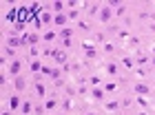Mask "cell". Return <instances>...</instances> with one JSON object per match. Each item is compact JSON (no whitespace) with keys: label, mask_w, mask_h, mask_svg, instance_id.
I'll list each match as a JSON object with an SVG mask.
<instances>
[{"label":"cell","mask_w":155,"mask_h":115,"mask_svg":"<svg viewBox=\"0 0 155 115\" xmlns=\"http://www.w3.org/2000/svg\"><path fill=\"white\" fill-rule=\"evenodd\" d=\"M33 93H36V97H40V100L49 97L47 95V84L42 80V75H33Z\"/></svg>","instance_id":"6da1fadb"},{"label":"cell","mask_w":155,"mask_h":115,"mask_svg":"<svg viewBox=\"0 0 155 115\" xmlns=\"http://www.w3.org/2000/svg\"><path fill=\"white\" fill-rule=\"evenodd\" d=\"M22 95L20 93H11L9 95V100H7V104H9V111H13V113H18L20 109H22Z\"/></svg>","instance_id":"7a4b0ae2"},{"label":"cell","mask_w":155,"mask_h":115,"mask_svg":"<svg viewBox=\"0 0 155 115\" xmlns=\"http://www.w3.org/2000/svg\"><path fill=\"white\" fill-rule=\"evenodd\" d=\"M45 25H53V13L49 11V9H45L40 13V18L36 20V29H42Z\"/></svg>","instance_id":"3957f363"},{"label":"cell","mask_w":155,"mask_h":115,"mask_svg":"<svg viewBox=\"0 0 155 115\" xmlns=\"http://www.w3.org/2000/svg\"><path fill=\"white\" fill-rule=\"evenodd\" d=\"M151 86L146 84V82H135L133 84V95H142V97H146V95H151Z\"/></svg>","instance_id":"277c9868"},{"label":"cell","mask_w":155,"mask_h":115,"mask_svg":"<svg viewBox=\"0 0 155 115\" xmlns=\"http://www.w3.org/2000/svg\"><path fill=\"white\" fill-rule=\"evenodd\" d=\"M111 18H113V9H111L109 5H102L100 13H97V20H100L102 25H109V22H111Z\"/></svg>","instance_id":"5b68a950"},{"label":"cell","mask_w":155,"mask_h":115,"mask_svg":"<svg viewBox=\"0 0 155 115\" xmlns=\"http://www.w3.org/2000/svg\"><path fill=\"white\" fill-rule=\"evenodd\" d=\"M53 27L58 29H64V27H69V16H67V11L64 13H53Z\"/></svg>","instance_id":"8992f818"},{"label":"cell","mask_w":155,"mask_h":115,"mask_svg":"<svg viewBox=\"0 0 155 115\" xmlns=\"http://www.w3.org/2000/svg\"><path fill=\"white\" fill-rule=\"evenodd\" d=\"M120 106H122L120 97H115V100H104V102H102V109H104V111H109V113H117V111H120Z\"/></svg>","instance_id":"52a82bcc"},{"label":"cell","mask_w":155,"mask_h":115,"mask_svg":"<svg viewBox=\"0 0 155 115\" xmlns=\"http://www.w3.org/2000/svg\"><path fill=\"white\" fill-rule=\"evenodd\" d=\"M9 75L11 77H18V75H22V60H11L9 62Z\"/></svg>","instance_id":"ba28073f"},{"label":"cell","mask_w":155,"mask_h":115,"mask_svg":"<svg viewBox=\"0 0 155 115\" xmlns=\"http://www.w3.org/2000/svg\"><path fill=\"white\" fill-rule=\"evenodd\" d=\"M89 95L95 100V102H104V100H107V91L102 89V86H93V89L89 91Z\"/></svg>","instance_id":"9c48e42d"},{"label":"cell","mask_w":155,"mask_h":115,"mask_svg":"<svg viewBox=\"0 0 155 115\" xmlns=\"http://www.w3.org/2000/svg\"><path fill=\"white\" fill-rule=\"evenodd\" d=\"M42 104H45V109H47V113H51V111H55L60 106V102H58V97H53V95H49V97H45L42 100Z\"/></svg>","instance_id":"30bf717a"},{"label":"cell","mask_w":155,"mask_h":115,"mask_svg":"<svg viewBox=\"0 0 155 115\" xmlns=\"http://www.w3.org/2000/svg\"><path fill=\"white\" fill-rule=\"evenodd\" d=\"M133 60H135V67H144V64H151V58L146 55L144 51H135Z\"/></svg>","instance_id":"8fae6325"},{"label":"cell","mask_w":155,"mask_h":115,"mask_svg":"<svg viewBox=\"0 0 155 115\" xmlns=\"http://www.w3.org/2000/svg\"><path fill=\"white\" fill-rule=\"evenodd\" d=\"M104 71H107V75L115 77L120 73V62H104Z\"/></svg>","instance_id":"7c38bea8"},{"label":"cell","mask_w":155,"mask_h":115,"mask_svg":"<svg viewBox=\"0 0 155 115\" xmlns=\"http://www.w3.org/2000/svg\"><path fill=\"white\" fill-rule=\"evenodd\" d=\"M55 40H58V31H55V29H47V31L42 33V42H47V44H53Z\"/></svg>","instance_id":"4fadbf2b"},{"label":"cell","mask_w":155,"mask_h":115,"mask_svg":"<svg viewBox=\"0 0 155 115\" xmlns=\"http://www.w3.org/2000/svg\"><path fill=\"white\" fill-rule=\"evenodd\" d=\"M13 89H16V93H22V91L27 89V77H25V75L13 77Z\"/></svg>","instance_id":"5bb4252c"},{"label":"cell","mask_w":155,"mask_h":115,"mask_svg":"<svg viewBox=\"0 0 155 115\" xmlns=\"http://www.w3.org/2000/svg\"><path fill=\"white\" fill-rule=\"evenodd\" d=\"M58 49L60 47H45V49H42V58H45V60H55Z\"/></svg>","instance_id":"9a60e30c"},{"label":"cell","mask_w":155,"mask_h":115,"mask_svg":"<svg viewBox=\"0 0 155 115\" xmlns=\"http://www.w3.org/2000/svg\"><path fill=\"white\" fill-rule=\"evenodd\" d=\"M120 67H122V69H135L133 55H122V58H120Z\"/></svg>","instance_id":"2e32d148"},{"label":"cell","mask_w":155,"mask_h":115,"mask_svg":"<svg viewBox=\"0 0 155 115\" xmlns=\"http://www.w3.org/2000/svg\"><path fill=\"white\" fill-rule=\"evenodd\" d=\"M58 40H73V27H64L58 31Z\"/></svg>","instance_id":"e0dca14e"},{"label":"cell","mask_w":155,"mask_h":115,"mask_svg":"<svg viewBox=\"0 0 155 115\" xmlns=\"http://www.w3.org/2000/svg\"><path fill=\"white\" fill-rule=\"evenodd\" d=\"M80 47H82V51H93V49H97V42H95L93 38H87V40L82 38Z\"/></svg>","instance_id":"ac0fdd59"},{"label":"cell","mask_w":155,"mask_h":115,"mask_svg":"<svg viewBox=\"0 0 155 115\" xmlns=\"http://www.w3.org/2000/svg\"><path fill=\"white\" fill-rule=\"evenodd\" d=\"M2 58H5V60H18V55H16V49H13V47H2Z\"/></svg>","instance_id":"d6986e66"},{"label":"cell","mask_w":155,"mask_h":115,"mask_svg":"<svg viewBox=\"0 0 155 115\" xmlns=\"http://www.w3.org/2000/svg\"><path fill=\"white\" fill-rule=\"evenodd\" d=\"M126 13H129V5H126V2H117V7L113 9V16H117V18H124Z\"/></svg>","instance_id":"ffe728a7"},{"label":"cell","mask_w":155,"mask_h":115,"mask_svg":"<svg viewBox=\"0 0 155 115\" xmlns=\"http://www.w3.org/2000/svg\"><path fill=\"white\" fill-rule=\"evenodd\" d=\"M131 35H133L131 29H117V42H122V44L131 40Z\"/></svg>","instance_id":"44dd1931"},{"label":"cell","mask_w":155,"mask_h":115,"mask_svg":"<svg viewBox=\"0 0 155 115\" xmlns=\"http://www.w3.org/2000/svg\"><path fill=\"white\" fill-rule=\"evenodd\" d=\"M42 64H45L42 60H29V71H31L33 75H40V71H42Z\"/></svg>","instance_id":"7402d4cb"},{"label":"cell","mask_w":155,"mask_h":115,"mask_svg":"<svg viewBox=\"0 0 155 115\" xmlns=\"http://www.w3.org/2000/svg\"><path fill=\"white\" fill-rule=\"evenodd\" d=\"M33 113V100H25L22 109H20V115H31Z\"/></svg>","instance_id":"603a6c76"},{"label":"cell","mask_w":155,"mask_h":115,"mask_svg":"<svg viewBox=\"0 0 155 115\" xmlns=\"http://www.w3.org/2000/svg\"><path fill=\"white\" fill-rule=\"evenodd\" d=\"M69 62V55L64 53V49H58V55H55V64H60V67H62V64H67Z\"/></svg>","instance_id":"cb8c5ba5"},{"label":"cell","mask_w":155,"mask_h":115,"mask_svg":"<svg viewBox=\"0 0 155 115\" xmlns=\"http://www.w3.org/2000/svg\"><path fill=\"white\" fill-rule=\"evenodd\" d=\"M27 40H29V47H38L42 42V35L40 33H29V35H27Z\"/></svg>","instance_id":"d4e9b609"},{"label":"cell","mask_w":155,"mask_h":115,"mask_svg":"<svg viewBox=\"0 0 155 115\" xmlns=\"http://www.w3.org/2000/svg\"><path fill=\"white\" fill-rule=\"evenodd\" d=\"M60 106H62V111H64V113H69V111L73 109V97H64L60 102Z\"/></svg>","instance_id":"484cf974"},{"label":"cell","mask_w":155,"mask_h":115,"mask_svg":"<svg viewBox=\"0 0 155 115\" xmlns=\"http://www.w3.org/2000/svg\"><path fill=\"white\" fill-rule=\"evenodd\" d=\"M135 102L142 106V111H149V109H151V102H149L146 97H142V95H135Z\"/></svg>","instance_id":"4316f807"},{"label":"cell","mask_w":155,"mask_h":115,"mask_svg":"<svg viewBox=\"0 0 155 115\" xmlns=\"http://www.w3.org/2000/svg\"><path fill=\"white\" fill-rule=\"evenodd\" d=\"M87 82L91 84V89H93V86H102V82H104V80H102L100 75H89V77H87Z\"/></svg>","instance_id":"83f0119b"},{"label":"cell","mask_w":155,"mask_h":115,"mask_svg":"<svg viewBox=\"0 0 155 115\" xmlns=\"http://www.w3.org/2000/svg\"><path fill=\"white\" fill-rule=\"evenodd\" d=\"M115 49H117V47H115V42H104V44H102V51H104V53H109V55H111V53H115Z\"/></svg>","instance_id":"f1b7e54d"},{"label":"cell","mask_w":155,"mask_h":115,"mask_svg":"<svg viewBox=\"0 0 155 115\" xmlns=\"http://www.w3.org/2000/svg\"><path fill=\"white\" fill-rule=\"evenodd\" d=\"M49 80H53V82H58V80H62V69H58V67H53V71H51V75H49Z\"/></svg>","instance_id":"f546056e"},{"label":"cell","mask_w":155,"mask_h":115,"mask_svg":"<svg viewBox=\"0 0 155 115\" xmlns=\"http://www.w3.org/2000/svg\"><path fill=\"white\" fill-rule=\"evenodd\" d=\"M82 58H84V62L95 60V58H97V49H93V51H82Z\"/></svg>","instance_id":"4dcf8cb0"},{"label":"cell","mask_w":155,"mask_h":115,"mask_svg":"<svg viewBox=\"0 0 155 115\" xmlns=\"http://www.w3.org/2000/svg\"><path fill=\"white\" fill-rule=\"evenodd\" d=\"M102 89L107 91V93H115V91H117V82H104Z\"/></svg>","instance_id":"1f68e13d"},{"label":"cell","mask_w":155,"mask_h":115,"mask_svg":"<svg viewBox=\"0 0 155 115\" xmlns=\"http://www.w3.org/2000/svg\"><path fill=\"white\" fill-rule=\"evenodd\" d=\"M67 16H69V20H75V22H78V20H82L80 18V9H69Z\"/></svg>","instance_id":"d6a6232c"},{"label":"cell","mask_w":155,"mask_h":115,"mask_svg":"<svg viewBox=\"0 0 155 115\" xmlns=\"http://www.w3.org/2000/svg\"><path fill=\"white\" fill-rule=\"evenodd\" d=\"M51 71H53V67H51V64H42V71H40V75L42 77H49V75H51Z\"/></svg>","instance_id":"836d02e7"},{"label":"cell","mask_w":155,"mask_h":115,"mask_svg":"<svg viewBox=\"0 0 155 115\" xmlns=\"http://www.w3.org/2000/svg\"><path fill=\"white\" fill-rule=\"evenodd\" d=\"M78 29H80L82 33H87V31H91V25L87 22V20H78Z\"/></svg>","instance_id":"e575fe53"},{"label":"cell","mask_w":155,"mask_h":115,"mask_svg":"<svg viewBox=\"0 0 155 115\" xmlns=\"http://www.w3.org/2000/svg\"><path fill=\"white\" fill-rule=\"evenodd\" d=\"M126 44H131V47H140V44H142V38H140V35H131V40L129 42H126Z\"/></svg>","instance_id":"d590c367"},{"label":"cell","mask_w":155,"mask_h":115,"mask_svg":"<svg viewBox=\"0 0 155 115\" xmlns=\"http://www.w3.org/2000/svg\"><path fill=\"white\" fill-rule=\"evenodd\" d=\"M64 95H67V97H75V95H78V89H73V86L67 84V86H64Z\"/></svg>","instance_id":"8d00e7d4"},{"label":"cell","mask_w":155,"mask_h":115,"mask_svg":"<svg viewBox=\"0 0 155 115\" xmlns=\"http://www.w3.org/2000/svg\"><path fill=\"white\" fill-rule=\"evenodd\" d=\"M47 109H45V104H33V115H45Z\"/></svg>","instance_id":"74e56055"},{"label":"cell","mask_w":155,"mask_h":115,"mask_svg":"<svg viewBox=\"0 0 155 115\" xmlns=\"http://www.w3.org/2000/svg\"><path fill=\"white\" fill-rule=\"evenodd\" d=\"M93 40H95V42H102V44H104V42H109V40H107V33H102V31H97V33L93 35Z\"/></svg>","instance_id":"f35d334b"},{"label":"cell","mask_w":155,"mask_h":115,"mask_svg":"<svg viewBox=\"0 0 155 115\" xmlns=\"http://www.w3.org/2000/svg\"><path fill=\"white\" fill-rule=\"evenodd\" d=\"M133 71H135V75L140 77V80H146V71H144L142 67H135V69H133Z\"/></svg>","instance_id":"ab89813d"},{"label":"cell","mask_w":155,"mask_h":115,"mask_svg":"<svg viewBox=\"0 0 155 115\" xmlns=\"http://www.w3.org/2000/svg\"><path fill=\"white\" fill-rule=\"evenodd\" d=\"M100 9H102V5H91V7H89V13H91V16H97Z\"/></svg>","instance_id":"60d3db41"},{"label":"cell","mask_w":155,"mask_h":115,"mask_svg":"<svg viewBox=\"0 0 155 115\" xmlns=\"http://www.w3.org/2000/svg\"><path fill=\"white\" fill-rule=\"evenodd\" d=\"M67 7H69V9H75V7H80V2H75V0H69Z\"/></svg>","instance_id":"b9f144b4"},{"label":"cell","mask_w":155,"mask_h":115,"mask_svg":"<svg viewBox=\"0 0 155 115\" xmlns=\"http://www.w3.org/2000/svg\"><path fill=\"white\" fill-rule=\"evenodd\" d=\"M133 102H135V97H133V100H131V97H126V100H122V106H131Z\"/></svg>","instance_id":"7bdbcfd3"},{"label":"cell","mask_w":155,"mask_h":115,"mask_svg":"<svg viewBox=\"0 0 155 115\" xmlns=\"http://www.w3.org/2000/svg\"><path fill=\"white\" fill-rule=\"evenodd\" d=\"M149 31H151V33H155V20H153V22L149 25Z\"/></svg>","instance_id":"ee69618b"},{"label":"cell","mask_w":155,"mask_h":115,"mask_svg":"<svg viewBox=\"0 0 155 115\" xmlns=\"http://www.w3.org/2000/svg\"><path fill=\"white\" fill-rule=\"evenodd\" d=\"M135 115H149V111H137Z\"/></svg>","instance_id":"f6af8a7d"},{"label":"cell","mask_w":155,"mask_h":115,"mask_svg":"<svg viewBox=\"0 0 155 115\" xmlns=\"http://www.w3.org/2000/svg\"><path fill=\"white\" fill-rule=\"evenodd\" d=\"M151 55H155V42L151 44Z\"/></svg>","instance_id":"bcb514c9"},{"label":"cell","mask_w":155,"mask_h":115,"mask_svg":"<svg viewBox=\"0 0 155 115\" xmlns=\"http://www.w3.org/2000/svg\"><path fill=\"white\" fill-rule=\"evenodd\" d=\"M13 111H2V113H0V115H11Z\"/></svg>","instance_id":"7dc6e473"},{"label":"cell","mask_w":155,"mask_h":115,"mask_svg":"<svg viewBox=\"0 0 155 115\" xmlns=\"http://www.w3.org/2000/svg\"><path fill=\"white\" fill-rule=\"evenodd\" d=\"M151 64H153V67H155V55H151Z\"/></svg>","instance_id":"c3c4849f"},{"label":"cell","mask_w":155,"mask_h":115,"mask_svg":"<svg viewBox=\"0 0 155 115\" xmlns=\"http://www.w3.org/2000/svg\"><path fill=\"white\" fill-rule=\"evenodd\" d=\"M84 115H95V113H84Z\"/></svg>","instance_id":"681fc988"},{"label":"cell","mask_w":155,"mask_h":115,"mask_svg":"<svg viewBox=\"0 0 155 115\" xmlns=\"http://www.w3.org/2000/svg\"><path fill=\"white\" fill-rule=\"evenodd\" d=\"M62 115H67V113H62Z\"/></svg>","instance_id":"f907efd6"},{"label":"cell","mask_w":155,"mask_h":115,"mask_svg":"<svg viewBox=\"0 0 155 115\" xmlns=\"http://www.w3.org/2000/svg\"><path fill=\"white\" fill-rule=\"evenodd\" d=\"M153 16H155V11H153Z\"/></svg>","instance_id":"816d5d0a"}]
</instances>
